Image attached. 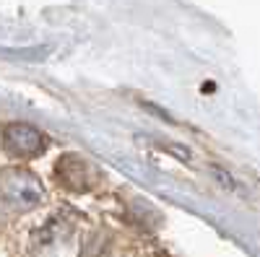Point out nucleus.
<instances>
[{"mask_svg":"<svg viewBox=\"0 0 260 257\" xmlns=\"http://www.w3.org/2000/svg\"><path fill=\"white\" fill-rule=\"evenodd\" d=\"M55 177L62 187H68L73 192H86V190H91L94 182H96V174H94V169L86 164L83 159H78L76 154H65L57 166H55Z\"/></svg>","mask_w":260,"mask_h":257,"instance_id":"7ed1b4c3","label":"nucleus"},{"mask_svg":"<svg viewBox=\"0 0 260 257\" xmlns=\"http://www.w3.org/2000/svg\"><path fill=\"white\" fill-rule=\"evenodd\" d=\"M0 145L8 156H16V159H31L37 154L45 151V135H42L37 127L26 125V122H16V125H8L3 135H0Z\"/></svg>","mask_w":260,"mask_h":257,"instance_id":"f03ea898","label":"nucleus"},{"mask_svg":"<svg viewBox=\"0 0 260 257\" xmlns=\"http://www.w3.org/2000/svg\"><path fill=\"white\" fill-rule=\"evenodd\" d=\"M0 195L11 208H31L42 200V185L31 171H6L0 177Z\"/></svg>","mask_w":260,"mask_h":257,"instance_id":"f257e3e1","label":"nucleus"}]
</instances>
